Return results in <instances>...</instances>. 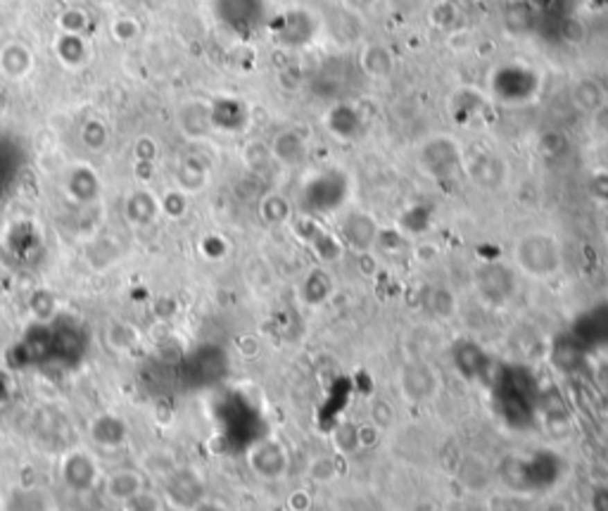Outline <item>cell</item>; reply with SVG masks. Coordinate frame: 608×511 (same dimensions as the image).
<instances>
[{"label":"cell","mask_w":608,"mask_h":511,"mask_svg":"<svg viewBox=\"0 0 608 511\" xmlns=\"http://www.w3.org/2000/svg\"><path fill=\"white\" fill-rule=\"evenodd\" d=\"M64 478L74 490H88L96 480V464L83 452L71 454L64 462Z\"/></svg>","instance_id":"cell-1"},{"label":"cell","mask_w":608,"mask_h":511,"mask_svg":"<svg viewBox=\"0 0 608 511\" xmlns=\"http://www.w3.org/2000/svg\"><path fill=\"white\" fill-rule=\"evenodd\" d=\"M143 480L136 471H116L107 478V495L119 499V502H131L133 497L141 495Z\"/></svg>","instance_id":"cell-2"}]
</instances>
